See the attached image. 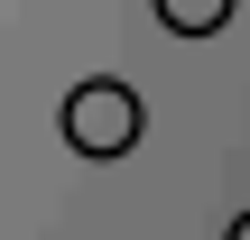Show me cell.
<instances>
[{"label": "cell", "instance_id": "3", "mask_svg": "<svg viewBox=\"0 0 250 240\" xmlns=\"http://www.w3.org/2000/svg\"><path fill=\"white\" fill-rule=\"evenodd\" d=\"M223 240H250V213H232V231H223Z\"/></svg>", "mask_w": 250, "mask_h": 240}, {"label": "cell", "instance_id": "1", "mask_svg": "<svg viewBox=\"0 0 250 240\" xmlns=\"http://www.w3.org/2000/svg\"><path fill=\"white\" fill-rule=\"evenodd\" d=\"M139 92L130 83H111V74H83L74 92H65V139H74V157H130L139 148Z\"/></svg>", "mask_w": 250, "mask_h": 240}, {"label": "cell", "instance_id": "2", "mask_svg": "<svg viewBox=\"0 0 250 240\" xmlns=\"http://www.w3.org/2000/svg\"><path fill=\"white\" fill-rule=\"evenodd\" d=\"M148 9L167 37H223V18H232V0H148Z\"/></svg>", "mask_w": 250, "mask_h": 240}]
</instances>
